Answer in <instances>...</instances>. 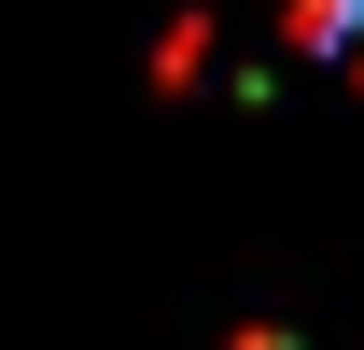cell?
I'll return each mask as SVG.
<instances>
[{
    "label": "cell",
    "instance_id": "6da1fadb",
    "mask_svg": "<svg viewBox=\"0 0 364 350\" xmlns=\"http://www.w3.org/2000/svg\"><path fill=\"white\" fill-rule=\"evenodd\" d=\"M294 43L336 56V70H364V0H294Z\"/></svg>",
    "mask_w": 364,
    "mask_h": 350
}]
</instances>
